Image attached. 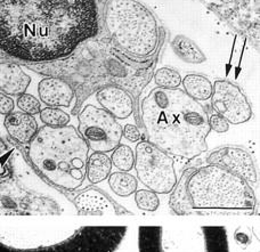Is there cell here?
Listing matches in <instances>:
<instances>
[{
    "instance_id": "8992f818",
    "label": "cell",
    "mask_w": 260,
    "mask_h": 252,
    "mask_svg": "<svg viewBox=\"0 0 260 252\" xmlns=\"http://www.w3.org/2000/svg\"><path fill=\"white\" fill-rule=\"evenodd\" d=\"M137 252H231L229 231L204 220H173L138 226Z\"/></svg>"
},
{
    "instance_id": "9a60e30c",
    "label": "cell",
    "mask_w": 260,
    "mask_h": 252,
    "mask_svg": "<svg viewBox=\"0 0 260 252\" xmlns=\"http://www.w3.org/2000/svg\"><path fill=\"white\" fill-rule=\"evenodd\" d=\"M40 100L46 105L53 107H69L76 99L72 87L63 79L47 77L38 85Z\"/></svg>"
},
{
    "instance_id": "30bf717a",
    "label": "cell",
    "mask_w": 260,
    "mask_h": 252,
    "mask_svg": "<svg viewBox=\"0 0 260 252\" xmlns=\"http://www.w3.org/2000/svg\"><path fill=\"white\" fill-rule=\"evenodd\" d=\"M78 132L89 150L109 153L117 147L122 138V127L103 109L87 105L79 113Z\"/></svg>"
},
{
    "instance_id": "ffe728a7",
    "label": "cell",
    "mask_w": 260,
    "mask_h": 252,
    "mask_svg": "<svg viewBox=\"0 0 260 252\" xmlns=\"http://www.w3.org/2000/svg\"><path fill=\"white\" fill-rule=\"evenodd\" d=\"M171 46L180 58L186 63L201 64L206 60V55L199 46L186 36H176L171 41Z\"/></svg>"
},
{
    "instance_id": "277c9868",
    "label": "cell",
    "mask_w": 260,
    "mask_h": 252,
    "mask_svg": "<svg viewBox=\"0 0 260 252\" xmlns=\"http://www.w3.org/2000/svg\"><path fill=\"white\" fill-rule=\"evenodd\" d=\"M141 118L147 142L169 155L191 159L208 150V114L184 90L155 87L144 97Z\"/></svg>"
},
{
    "instance_id": "83f0119b",
    "label": "cell",
    "mask_w": 260,
    "mask_h": 252,
    "mask_svg": "<svg viewBox=\"0 0 260 252\" xmlns=\"http://www.w3.org/2000/svg\"><path fill=\"white\" fill-rule=\"evenodd\" d=\"M122 137L127 138L128 141L133 142V143L138 142L139 139L142 138L139 129L135 124H130V123L126 124L122 128Z\"/></svg>"
},
{
    "instance_id": "9c48e42d",
    "label": "cell",
    "mask_w": 260,
    "mask_h": 252,
    "mask_svg": "<svg viewBox=\"0 0 260 252\" xmlns=\"http://www.w3.org/2000/svg\"><path fill=\"white\" fill-rule=\"evenodd\" d=\"M134 167L139 181L156 194H168L177 185L174 159L150 142L137 144Z\"/></svg>"
},
{
    "instance_id": "f1b7e54d",
    "label": "cell",
    "mask_w": 260,
    "mask_h": 252,
    "mask_svg": "<svg viewBox=\"0 0 260 252\" xmlns=\"http://www.w3.org/2000/svg\"><path fill=\"white\" fill-rule=\"evenodd\" d=\"M14 111V101L11 96L0 92V114L8 115Z\"/></svg>"
},
{
    "instance_id": "3957f363",
    "label": "cell",
    "mask_w": 260,
    "mask_h": 252,
    "mask_svg": "<svg viewBox=\"0 0 260 252\" xmlns=\"http://www.w3.org/2000/svg\"><path fill=\"white\" fill-rule=\"evenodd\" d=\"M130 231L65 214L0 216V252H119Z\"/></svg>"
},
{
    "instance_id": "7402d4cb",
    "label": "cell",
    "mask_w": 260,
    "mask_h": 252,
    "mask_svg": "<svg viewBox=\"0 0 260 252\" xmlns=\"http://www.w3.org/2000/svg\"><path fill=\"white\" fill-rule=\"evenodd\" d=\"M111 162L120 171H130L135 165V153L128 145L119 144L112 151Z\"/></svg>"
},
{
    "instance_id": "6da1fadb",
    "label": "cell",
    "mask_w": 260,
    "mask_h": 252,
    "mask_svg": "<svg viewBox=\"0 0 260 252\" xmlns=\"http://www.w3.org/2000/svg\"><path fill=\"white\" fill-rule=\"evenodd\" d=\"M99 31L96 0H0V50L24 64L67 57Z\"/></svg>"
},
{
    "instance_id": "5b68a950",
    "label": "cell",
    "mask_w": 260,
    "mask_h": 252,
    "mask_svg": "<svg viewBox=\"0 0 260 252\" xmlns=\"http://www.w3.org/2000/svg\"><path fill=\"white\" fill-rule=\"evenodd\" d=\"M89 146L73 125L38 129L27 158L41 177L56 187L74 191L86 178Z\"/></svg>"
},
{
    "instance_id": "d6986e66",
    "label": "cell",
    "mask_w": 260,
    "mask_h": 252,
    "mask_svg": "<svg viewBox=\"0 0 260 252\" xmlns=\"http://www.w3.org/2000/svg\"><path fill=\"white\" fill-rule=\"evenodd\" d=\"M182 85L185 89L184 91L197 102L207 101L211 97L212 83L207 77L202 76V74H187L183 79Z\"/></svg>"
},
{
    "instance_id": "4fadbf2b",
    "label": "cell",
    "mask_w": 260,
    "mask_h": 252,
    "mask_svg": "<svg viewBox=\"0 0 260 252\" xmlns=\"http://www.w3.org/2000/svg\"><path fill=\"white\" fill-rule=\"evenodd\" d=\"M96 100L102 109L115 119L124 120L134 112V97L129 91L118 86H106L96 92Z\"/></svg>"
},
{
    "instance_id": "52a82bcc",
    "label": "cell",
    "mask_w": 260,
    "mask_h": 252,
    "mask_svg": "<svg viewBox=\"0 0 260 252\" xmlns=\"http://www.w3.org/2000/svg\"><path fill=\"white\" fill-rule=\"evenodd\" d=\"M109 38L124 53L137 58L155 54L160 30L153 13L137 0H109L104 12Z\"/></svg>"
},
{
    "instance_id": "603a6c76",
    "label": "cell",
    "mask_w": 260,
    "mask_h": 252,
    "mask_svg": "<svg viewBox=\"0 0 260 252\" xmlns=\"http://www.w3.org/2000/svg\"><path fill=\"white\" fill-rule=\"evenodd\" d=\"M39 115L40 120L43 121V123L45 125L54 128L68 125L70 122V119H71L67 112L53 106H47L45 107V109H41L39 112Z\"/></svg>"
},
{
    "instance_id": "7a4b0ae2",
    "label": "cell",
    "mask_w": 260,
    "mask_h": 252,
    "mask_svg": "<svg viewBox=\"0 0 260 252\" xmlns=\"http://www.w3.org/2000/svg\"><path fill=\"white\" fill-rule=\"evenodd\" d=\"M157 53L159 49L151 57L137 58L117 47L109 37H94L79 45L67 57L25 67L67 81L76 95L73 113H77L92 92L106 86L121 87L138 97L153 77Z\"/></svg>"
},
{
    "instance_id": "cb8c5ba5",
    "label": "cell",
    "mask_w": 260,
    "mask_h": 252,
    "mask_svg": "<svg viewBox=\"0 0 260 252\" xmlns=\"http://www.w3.org/2000/svg\"><path fill=\"white\" fill-rule=\"evenodd\" d=\"M183 78L178 71L170 68H161L154 72V82L165 89H176L182 85Z\"/></svg>"
},
{
    "instance_id": "7c38bea8",
    "label": "cell",
    "mask_w": 260,
    "mask_h": 252,
    "mask_svg": "<svg viewBox=\"0 0 260 252\" xmlns=\"http://www.w3.org/2000/svg\"><path fill=\"white\" fill-rule=\"evenodd\" d=\"M208 165H215L240 176L251 186L257 184V170L250 154L241 147L224 146L215 150L207 158Z\"/></svg>"
},
{
    "instance_id": "ba28073f",
    "label": "cell",
    "mask_w": 260,
    "mask_h": 252,
    "mask_svg": "<svg viewBox=\"0 0 260 252\" xmlns=\"http://www.w3.org/2000/svg\"><path fill=\"white\" fill-rule=\"evenodd\" d=\"M186 193L194 210L251 211L256 207L253 190L240 176L215 165H207L189 174Z\"/></svg>"
},
{
    "instance_id": "f546056e",
    "label": "cell",
    "mask_w": 260,
    "mask_h": 252,
    "mask_svg": "<svg viewBox=\"0 0 260 252\" xmlns=\"http://www.w3.org/2000/svg\"><path fill=\"white\" fill-rule=\"evenodd\" d=\"M4 144L0 142V179L3 178L4 176H6L7 172V163H6V158L8 156V153L4 151Z\"/></svg>"
},
{
    "instance_id": "e0dca14e",
    "label": "cell",
    "mask_w": 260,
    "mask_h": 252,
    "mask_svg": "<svg viewBox=\"0 0 260 252\" xmlns=\"http://www.w3.org/2000/svg\"><path fill=\"white\" fill-rule=\"evenodd\" d=\"M31 78L17 63H0V90L8 96L24 94L30 86Z\"/></svg>"
},
{
    "instance_id": "ac0fdd59",
    "label": "cell",
    "mask_w": 260,
    "mask_h": 252,
    "mask_svg": "<svg viewBox=\"0 0 260 252\" xmlns=\"http://www.w3.org/2000/svg\"><path fill=\"white\" fill-rule=\"evenodd\" d=\"M112 170L111 158L106 153L94 152L88 156L86 167V177L90 184H100L108 177Z\"/></svg>"
},
{
    "instance_id": "4316f807",
    "label": "cell",
    "mask_w": 260,
    "mask_h": 252,
    "mask_svg": "<svg viewBox=\"0 0 260 252\" xmlns=\"http://www.w3.org/2000/svg\"><path fill=\"white\" fill-rule=\"evenodd\" d=\"M208 122L210 130H213V132H216L218 134H224L226 132H229L230 129L229 121L225 118H222V116L218 113H213L209 116Z\"/></svg>"
},
{
    "instance_id": "2e32d148",
    "label": "cell",
    "mask_w": 260,
    "mask_h": 252,
    "mask_svg": "<svg viewBox=\"0 0 260 252\" xmlns=\"http://www.w3.org/2000/svg\"><path fill=\"white\" fill-rule=\"evenodd\" d=\"M4 124L9 136L22 145H29L39 129L34 115L26 114L24 112L9 113L5 118Z\"/></svg>"
},
{
    "instance_id": "d4e9b609",
    "label": "cell",
    "mask_w": 260,
    "mask_h": 252,
    "mask_svg": "<svg viewBox=\"0 0 260 252\" xmlns=\"http://www.w3.org/2000/svg\"><path fill=\"white\" fill-rule=\"evenodd\" d=\"M135 202L144 211H155L160 205L157 194L151 190H138L135 192Z\"/></svg>"
},
{
    "instance_id": "484cf974",
    "label": "cell",
    "mask_w": 260,
    "mask_h": 252,
    "mask_svg": "<svg viewBox=\"0 0 260 252\" xmlns=\"http://www.w3.org/2000/svg\"><path fill=\"white\" fill-rule=\"evenodd\" d=\"M17 106L21 110V112H24V113L30 115L38 114L41 110V104L39 100H37L34 95L26 94V92L18 96Z\"/></svg>"
},
{
    "instance_id": "5bb4252c",
    "label": "cell",
    "mask_w": 260,
    "mask_h": 252,
    "mask_svg": "<svg viewBox=\"0 0 260 252\" xmlns=\"http://www.w3.org/2000/svg\"><path fill=\"white\" fill-rule=\"evenodd\" d=\"M73 204L78 213L86 214V216L89 214V216L115 217L118 214L114 204L104 193L97 188L83 191L73 200Z\"/></svg>"
},
{
    "instance_id": "44dd1931",
    "label": "cell",
    "mask_w": 260,
    "mask_h": 252,
    "mask_svg": "<svg viewBox=\"0 0 260 252\" xmlns=\"http://www.w3.org/2000/svg\"><path fill=\"white\" fill-rule=\"evenodd\" d=\"M109 185L113 192L119 197H129L137 191L138 181L135 176L126 171H118L110 174Z\"/></svg>"
},
{
    "instance_id": "8fae6325",
    "label": "cell",
    "mask_w": 260,
    "mask_h": 252,
    "mask_svg": "<svg viewBox=\"0 0 260 252\" xmlns=\"http://www.w3.org/2000/svg\"><path fill=\"white\" fill-rule=\"evenodd\" d=\"M210 99L213 110L229 121V123L241 124L251 119V105L242 90L233 82L215 81Z\"/></svg>"
}]
</instances>
